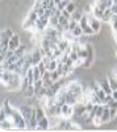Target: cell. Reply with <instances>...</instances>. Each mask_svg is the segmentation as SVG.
I'll use <instances>...</instances> for the list:
<instances>
[{
    "label": "cell",
    "mask_w": 117,
    "mask_h": 132,
    "mask_svg": "<svg viewBox=\"0 0 117 132\" xmlns=\"http://www.w3.org/2000/svg\"><path fill=\"white\" fill-rule=\"evenodd\" d=\"M28 53V48H26V45H24V44H21V45L15 50V54L17 57H21V56H24V54H26Z\"/></svg>",
    "instance_id": "obj_15"
},
{
    "label": "cell",
    "mask_w": 117,
    "mask_h": 132,
    "mask_svg": "<svg viewBox=\"0 0 117 132\" xmlns=\"http://www.w3.org/2000/svg\"><path fill=\"white\" fill-rule=\"evenodd\" d=\"M42 53H41V50H40V48H37L33 53H32V61H33V66H37L41 61H42Z\"/></svg>",
    "instance_id": "obj_12"
},
{
    "label": "cell",
    "mask_w": 117,
    "mask_h": 132,
    "mask_svg": "<svg viewBox=\"0 0 117 132\" xmlns=\"http://www.w3.org/2000/svg\"><path fill=\"white\" fill-rule=\"evenodd\" d=\"M42 2H46V0H42Z\"/></svg>",
    "instance_id": "obj_22"
},
{
    "label": "cell",
    "mask_w": 117,
    "mask_h": 132,
    "mask_svg": "<svg viewBox=\"0 0 117 132\" xmlns=\"http://www.w3.org/2000/svg\"><path fill=\"white\" fill-rule=\"evenodd\" d=\"M49 20H50V17H47V16H41L37 21H36V29H34V32H40V33H44L45 30H46V28L49 27Z\"/></svg>",
    "instance_id": "obj_3"
},
{
    "label": "cell",
    "mask_w": 117,
    "mask_h": 132,
    "mask_svg": "<svg viewBox=\"0 0 117 132\" xmlns=\"http://www.w3.org/2000/svg\"><path fill=\"white\" fill-rule=\"evenodd\" d=\"M59 24V16L58 15H53L49 20V27H53V28H57Z\"/></svg>",
    "instance_id": "obj_16"
},
{
    "label": "cell",
    "mask_w": 117,
    "mask_h": 132,
    "mask_svg": "<svg viewBox=\"0 0 117 132\" xmlns=\"http://www.w3.org/2000/svg\"><path fill=\"white\" fill-rule=\"evenodd\" d=\"M66 9L69 11V12L72 15L75 11L78 9V4H76V2H74V0H70V3L67 4V7H66Z\"/></svg>",
    "instance_id": "obj_17"
},
{
    "label": "cell",
    "mask_w": 117,
    "mask_h": 132,
    "mask_svg": "<svg viewBox=\"0 0 117 132\" xmlns=\"http://www.w3.org/2000/svg\"><path fill=\"white\" fill-rule=\"evenodd\" d=\"M112 17H113V12L111 11V8H107L104 11V16H103L101 21H103V23H111Z\"/></svg>",
    "instance_id": "obj_14"
},
{
    "label": "cell",
    "mask_w": 117,
    "mask_h": 132,
    "mask_svg": "<svg viewBox=\"0 0 117 132\" xmlns=\"http://www.w3.org/2000/svg\"><path fill=\"white\" fill-rule=\"evenodd\" d=\"M71 33L74 35V37H76V38H80V37L83 36V29H82V27H80V25H78V27H76L75 29H74V30H72Z\"/></svg>",
    "instance_id": "obj_18"
},
{
    "label": "cell",
    "mask_w": 117,
    "mask_h": 132,
    "mask_svg": "<svg viewBox=\"0 0 117 132\" xmlns=\"http://www.w3.org/2000/svg\"><path fill=\"white\" fill-rule=\"evenodd\" d=\"M13 78V71L8 69H2L0 70V79H2V86H7Z\"/></svg>",
    "instance_id": "obj_5"
},
{
    "label": "cell",
    "mask_w": 117,
    "mask_h": 132,
    "mask_svg": "<svg viewBox=\"0 0 117 132\" xmlns=\"http://www.w3.org/2000/svg\"><path fill=\"white\" fill-rule=\"evenodd\" d=\"M15 35L13 33V30L11 29V28H5V29H3L2 30V42H8L9 44V40L12 38V36Z\"/></svg>",
    "instance_id": "obj_11"
},
{
    "label": "cell",
    "mask_w": 117,
    "mask_h": 132,
    "mask_svg": "<svg viewBox=\"0 0 117 132\" xmlns=\"http://www.w3.org/2000/svg\"><path fill=\"white\" fill-rule=\"evenodd\" d=\"M93 16H96L98 19H103V16H104V9L103 8H100L99 5H96V4H95V5H92V12H91Z\"/></svg>",
    "instance_id": "obj_13"
},
{
    "label": "cell",
    "mask_w": 117,
    "mask_h": 132,
    "mask_svg": "<svg viewBox=\"0 0 117 132\" xmlns=\"http://www.w3.org/2000/svg\"><path fill=\"white\" fill-rule=\"evenodd\" d=\"M83 15H84V13L82 12L80 9H76L75 12L72 13V17H71V19H72V20H76V21H80V19L83 17Z\"/></svg>",
    "instance_id": "obj_20"
},
{
    "label": "cell",
    "mask_w": 117,
    "mask_h": 132,
    "mask_svg": "<svg viewBox=\"0 0 117 132\" xmlns=\"http://www.w3.org/2000/svg\"><path fill=\"white\" fill-rule=\"evenodd\" d=\"M111 28H112V32H113V35L117 32V15H113L112 20H111Z\"/></svg>",
    "instance_id": "obj_19"
},
{
    "label": "cell",
    "mask_w": 117,
    "mask_h": 132,
    "mask_svg": "<svg viewBox=\"0 0 117 132\" xmlns=\"http://www.w3.org/2000/svg\"><path fill=\"white\" fill-rule=\"evenodd\" d=\"M47 129H50V122H49V116H45L38 120L36 131H47Z\"/></svg>",
    "instance_id": "obj_7"
},
{
    "label": "cell",
    "mask_w": 117,
    "mask_h": 132,
    "mask_svg": "<svg viewBox=\"0 0 117 132\" xmlns=\"http://www.w3.org/2000/svg\"><path fill=\"white\" fill-rule=\"evenodd\" d=\"M112 122V118H111V111H109V107L107 104H104V112L101 115V124H108Z\"/></svg>",
    "instance_id": "obj_10"
},
{
    "label": "cell",
    "mask_w": 117,
    "mask_h": 132,
    "mask_svg": "<svg viewBox=\"0 0 117 132\" xmlns=\"http://www.w3.org/2000/svg\"><path fill=\"white\" fill-rule=\"evenodd\" d=\"M74 114H75L74 106H71L69 103H65V104L62 106V118L71 119V118H74Z\"/></svg>",
    "instance_id": "obj_6"
},
{
    "label": "cell",
    "mask_w": 117,
    "mask_h": 132,
    "mask_svg": "<svg viewBox=\"0 0 117 132\" xmlns=\"http://www.w3.org/2000/svg\"><path fill=\"white\" fill-rule=\"evenodd\" d=\"M21 83H23V75L20 73H16L13 71V78L7 86H3V89H5L7 91H11V93H15V91H18L21 90Z\"/></svg>",
    "instance_id": "obj_1"
},
{
    "label": "cell",
    "mask_w": 117,
    "mask_h": 132,
    "mask_svg": "<svg viewBox=\"0 0 117 132\" xmlns=\"http://www.w3.org/2000/svg\"><path fill=\"white\" fill-rule=\"evenodd\" d=\"M54 2H55V4H58L59 2H62V0H54Z\"/></svg>",
    "instance_id": "obj_21"
},
{
    "label": "cell",
    "mask_w": 117,
    "mask_h": 132,
    "mask_svg": "<svg viewBox=\"0 0 117 132\" xmlns=\"http://www.w3.org/2000/svg\"><path fill=\"white\" fill-rule=\"evenodd\" d=\"M88 23L91 25V28L95 30V33H98L101 30V24H103V21L100 19H98L96 16H93L92 13H88Z\"/></svg>",
    "instance_id": "obj_4"
},
{
    "label": "cell",
    "mask_w": 117,
    "mask_h": 132,
    "mask_svg": "<svg viewBox=\"0 0 117 132\" xmlns=\"http://www.w3.org/2000/svg\"><path fill=\"white\" fill-rule=\"evenodd\" d=\"M98 82L100 83L101 89L105 91V94H107V95H112L113 90H112V87H111V85H109V81H108V78H103V79H100V81H98Z\"/></svg>",
    "instance_id": "obj_9"
},
{
    "label": "cell",
    "mask_w": 117,
    "mask_h": 132,
    "mask_svg": "<svg viewBox=\"0 0 117 132\" xmlns=\"http://www.w3.org/2000/svg\"><path fill=\"white\" fill-rule=\"evenodd\" d=\"M79 25H80L82 29H83V35H84V36H95V35H96V33H95V30L91 28L90 23H88V13H84V15H83V17H82L80 21H79Z\"/></svg>",
    "instance_id": "obj_2"
},
{
    "label": "cell",
    "mask_w": 117,
    "mask_h": 132,
    "mask_svg": "<svg viewBox=\"0 0 117 132\" xmlns=\"http://www.w3.org/2000/svg\"><path fill=\"white\" fill-rule=\"evenodd\" d=\"M20 45H21V37H20V35L15 33V35L12 36V38L9 40V49L11 50H16Z\"/></svg>",
    "instance_id": "obj_8"
}]
</instances>
